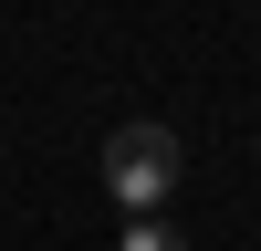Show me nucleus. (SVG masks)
<instances>
[{
    "label": "nucleus",
    "instance_id": "f257e3e1",
    "mask_svg": "<svg viewBox=\"0 0 261 251\" xmlns=\"http://www.w3.org/2000/svg\"><path fill=\"white\" fill-rule=\"evenodd\" d=\"M178 136H167L157 115H136V126H115V136H105V188H115L125 199V220H136V209H157L167 188H178Z\"/></svg>",
    "mask_w": 261,
    "mask_h": 251
},
{
    "label": "nucleus",
    "instance_id": "f03ea898",
    "mask_svg": "<svg viewBox=\"0 0 261 251\" xmlns=\"http://www.w3.org/2000/svg\"><path fill=\"white\" fill-rule=\"evenodd\" d=\"M115 251H188V241H178V230L157 220V209H136V220H125V241H115Z\"/></svg>",
    "mask_w": 261,
    "mask_h": 251
}]
</instances>
